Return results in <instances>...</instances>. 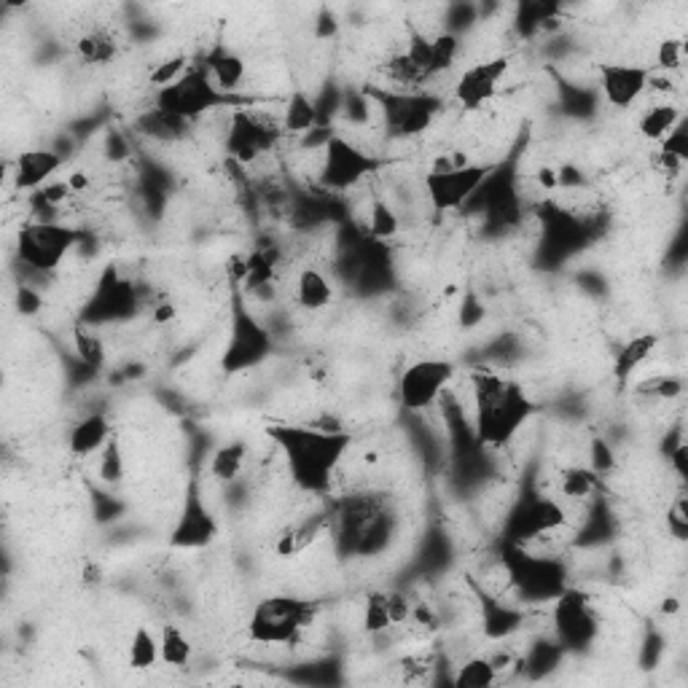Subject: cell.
<instances>
[{
  "instance_id": "obj_33",
  "label": "cell",
  "mask_w": 688,
  "mask_h": 688,
  "mask_svg": "<svg viewBox=\"0 0 688 688\" xmlns=\"http://www.w3.org/2000/svg\"><path fill=\"white\" fill-rule=\"evenodd\" d=\"M401 229L398 213L385 199H374L369 210V234L374 240H393Z\"/></svg>"
},
{
  "instance_id": "obj_37",
  "label": "cell",
  "mask_w": 688,
  "mask_h": 688,
  "mask_svg": "<svg viewBox=\"0 0 688 688\" xmlns=\"http://www.w3.org/2000/svg\"><path fill=\"white\" fill-rule=\"evenodd\" d=\"M100 479L105 484H119L124 479V455H121L119 439L113 433L108 444L100 449Z\"/></svg>"
},
{
  "instance_id": "obj_10",
  "label": "cell",
  "mask_w": 688,
  "mask_h": 688,
  "mask_svg": "<svg viewBox=\"0 0 688 688\" xmlns=\"http://www.w3.org/2000/svg\"><path fill=\"white\" fill-rule=\"evenodd\" d=\"M455 379V363L447 358H422L409 363L398 377V401L406 412H428L439 404L447 385Z\"/></svg>"
},
{
  "instance_id": "obj_9",
  "label": "cell",
  "mask_w": 688,
  "mask_h": 688,
  "mask_svg": "<svg viewBox=\"0 0 688 688\" xmlns=\"http://www.w3.org/2000/svg\"><path fill=\"white\" fill-rule=\"evenodd\" d=\"M374 100H379L382 116H385V127L393 138H417L430 124L436 121L441 113V97L430 95V92H382L374 89L371 92Z\"/></svg>"
},
{
  "instance_id": "obj_17",
  "label": "cell",
  "mask_w": 688,
  "mask_h": 688,
  "mask_svg": "<svg viewBox=\"0 0 688 688\" xmlns=\"http://www.w3.org/2000/svg\"><path fill=\"white\" fill-rule=\"evenodd\" d=\"M62 154L52 148H30L17 156V162L11 167L14 175V186L19 191H38L46 183H52V175L62 167Z\"/></svg>"
},
{
  "instance_id": "obj_19",
  "label": "cell",
  "mask_w": 688,
  "mask_h": 688,
  "mask_svg": "<svg viewBox=\"0 0 688 688\" xmlns=\"http://www.w3.org/2000/svg\"><path fill=\"white\" fill-rule=\"evenodd\" d=\"M205 70L210 73V78L215 81V86L226 92V95H234L237 89L245 81V73H248V65L242 57H237L234 52H226V49H215L205 57Z\"/></svg>"
},
{
  "instance_id": "obj_13",
  "label": "cell",
  "mask_w": 688,
  "mask_h": 688,
  "mask_svg": "<svg viewBox=\"0 0 688 688\" xmlns=\"http://www.w3.org/2000/svg\"><path fill=\"white\" fill-rule=\"evenodd\" d=\"M215 535H218V522L213 511L207 508L199 484H191L183 500L181 516L172 527L170 543L175 549H205L215 541Z\"/></svg>"
},
{
  "instance_id": "obj_7",
  "label": "cell",
  "mask_w": 688,
  "mask_h": 688,
  "mask_svg": "<svg viewBox=\"0 0 688 688\" xmlns=\"http://www.w3.org/2000/svg\"><path fill=\"white\" fill-rule=\"evenodd\" d=\"M320 183L328 191H350L358 183L366 181L371 172H377L382 167V159L374 156L366 148L355 146L353 140L331 135L326 138V146L320 148Z\"/></svg>"
},
{
  "instance_id": "obj_1",
  "label": "cell",
  "mask_w": 688,
  "mask_h": 688,
  "mask_svg": "<svg viewBox=\"0 0 688 688\" xmlns=\"http://www.w3.org/2000/svg\"><path fill=\"white\" fill-rule=\"evenodd\" d=\"M285 455L288 473L304 492H326L334 473L353 444L342 428H304V425H272L267 430Z\"/></svg>"
},
{
  "instance_id": "obj_26",
  "label": "cell",
  "mask_w": 688,
  "mask_h": 688,
  "mask_svg": "<svg viewBox=\"0 0 688 688\" xmlns=\"http://www.w3.org/2000/svg\"><path fill=\"white\" fill-rule=\"evenodd\" d=\"M656 347H659V336L656 334H640L635 336V339H629V342L621 347L619 358H616V366H613L616 379L627 382V379L654 355Z\"/></svg>"
},
{
  "instance_id": "obj_44",
  "label": "cell",
  "mask_w": 688,
  "mask_h": 688,
  "mask_svg": "<svg viewBox=\"0 0 688 688\" xmlns=\"http://www.w3.org/2000/svg\"><path fill=\"white\" fill-rule=\"evenodd\" d=\"M683 167H686V162L678 159L675 154H667L662 148L656 151V172H662L667 178H678L680 172H683Z\"/></svg>"
},
{
  "instance_id": "obj_46",
  "label": "cell",
  "mask_w": 688,
  "mask_h": 688,
  "mask_svg": "<svg viewBox=\"0 0 688 688\" xmlns=\"http://www.w3.org/2000/svg\"><path fill=\"white\" fill-rule=\"evenodd\" d=\"M592 460H594V473H600L602 476L605 471H611L613 455H611V449H608V444H605V441H594Z\"/></svg>"
},
{
  "instance_id": "obj_11",
  "label": "cell",
  "mask_w": 688,
  "mask_h": 688,
  "mask_svg": "<svg viewBox=\"0 0 688 688\" xmlns=\"http://www.w3.org/2000/svg\"><path fill=\"white\" fill-rule=\"evenodd\" d=\"M269 353H272V336H269V331L253 318V312L245 304H237L234 307L229 342H226L224 358H221L224 371L226 374H240V371L256 369L258 363L267 361Z\"/></svg>"
},
{
  "instance_id": "obj_47",
  "label": "cell",
  "mask_w": 688,
  "mask_h": 688,
  "mask_svg": "<svg viewBox=\"0 0 688 688\" xmlns=\"http://www.w3.org/2000/svg\"><path fill=\"white\" fill-rule=\"evenodd\" d=\"M70 189H73V194H78V191H86V186H89V178H86V172H73L68 178Z\"/></svg>"
},
{
  "instance_id": "obj_18",
  "label": "cell",
  "mask_w": 688,
  "mask_h": 688,
  "mask_svg": "<svg viewBox=\"0 0 688 688\" xmlns=\"http://www.w3.org/2000/svg\"><path fill=\"white\" fill-rule=\"evenodd\" d=\"M113 436L111 420L103 412H92L81 417V420L70 428L68 449L73 457H89L100 452Z\"/></svg>"
},
{
  "instance_id": "obj_40",
  "label": "cell",
  "mask_w": 688,
  "mask_h": 688,
  "mask_svg": "<svg viewBox=\"0 0 688 688\" xmlns=\"http://www.w3.org/2000/svg\"><path fill=\"white\" fill-rule=\"evenodd\" d=\"M683 65V41L680 38H664L656 49V68L664 73H675Z\"/></svg>"
},
{
  "instance_id": "obj_34",
  "label": "cell",
  "mask_w": 688,
  "mask_h": 688,
  "mask_svg": "<svg viewBox=\"0 0 688 688\" xmlns=\"http://www.w3.org/2000/svg\"><path fill=\"white\" fill-rule=\"evenodd\" d=\"M430 41H433V76H441L455 65L460 49H463V41L455 33H441Z\"/></svg>"
},
{
  "instance_id": "obj_2",
  "label": "cell",
  "mask_w": 688,
  "mask_h": 688,
  "mask_svg": "<svg viewBox=\"0 0 688 688\" xmlns=\"http://www.w3.org/2000/svg\"><path fill=\"white\" fill-rule=\"evenodd\" d=\"M473 382V409H476V436L487 447H506L533 414V401L525 390L495 371H476Z\"/></svg>"
},
{
  "instance_id": "obj_12",
  "label": "cell",
  "mask_w": 688,
  "mask_h": 688,
  "mask_svg": "<svg viewBox=\"0 0 688 688\" xmlns=\"http://www.w3.org/2000/svg\"><path fill=\"white\" fill-rule=\"evenodd\" d=\"M508 68H511L508 57H492V60L476 62L471 68H465L455 81L452 100L465 111H479L482 105H487L492 97L498 95Z\"/></svg>"
},
{
  "instance_id": "obj_4",
  "label": "cell",
  "mask_w": 688,
  "mask_h": 688,
  "mask_svg": "<svg viewBox=\"0 0 688 688\" xmlns=\"http://www.w3.org/2000/svg\"><path fill=\"white\" fill-rule=\"evenodd\" d=\"M315 616H318V608L312 602L277 594V597L258 602L256 611L250 613L248 635L253 643L293 648L301 643L304 629L312 627Z\"/></svg>"
},
{
  "instance_id": "obj_43",
  "label": "cell",
  "mask_w": 688,
  "mask_h": 688,
  "mask_svg": "<svg viewBox=\"0 0 688 688\" xmlns=\"http://www.w3.org/2000/svg\"><path fill=\"white\" fill-rule=\"evenodd\" d=\"M17 307L22 315H35V312H41V307H43L41 293L33 291L30 285H22V288L17 291Z\"/></svg>"
},
{
  "instance_id": "obj_6",
  "label": "cell",
  "mask_w": 688,
  "mask_h": 688,
  "mask_svg": "<svg viewBox=\"0 0 688 688\" xmlns=\"http://www.w3.org/2000/svg\"><path fill=\"white\" fill-rule=\"evenodd\" d=\"M81 240L84 237L73 226L60 221H33L19 229V261L33 272H54Z\"/></svg>"
},
{
  "instance_id": "obj_31",
  "label": "cell",
  "mask_w": 688,
  "mask_h": 688,
  "mask_svg": "<svg viewBox=\"0 0 688 688\" xmlns=\"http://www.w3.org/2000/svg\"><path fill=\"white\" fill-rule=\"evenodd\" d=\"M73 350H76V358L89 369H100L105 363V344L103 339L92 331V326L86 323H78L73 328Z\"/></svg>"
},
{
  "instance_id": "obj_28",
  "label": "cell",
  "mask_w": 688,
  "mask_h": 688,
  "mask_svg": "<svg viewBox=\"0 0 688 688\" xmlns=\"http://www.w3.org/2000/svg\"><path fill=\"white\" fill-rule=\"evenodd\" d=\"M280 119H283L285 135H304V132H310L318 124V108L304 92H296L285 103V111Z\"/></svg>"
},
{
  "instance_id": "obj_41",
  "label": "cell",
  "mask_w": 688,
  "mask_h": 688,
  "mask_svg": "<svg viewBox=\"0 0 688 688\" xmlns=\"http://www.w3.org/2000/svg\"><path fill=\"white\" fill-rule=\"evenodd\" d=\"M667 533L675 538V541H688V506L686 495H678V500L667 508Z\"/></svg>"
},
{
  "instance_id": "obj_27",
  "label": "cell",
  "mask_w": 688,
  "mask_h": 688,
  "mask_svg": "<svg viewBox=\"0 0 688 688\" xmlns=\"http://www.w3.org/2000/svg\"><path fill=\"white\" fill-rule=\"evenodd\" d=\"M159 645H162V662L172 670H183L191 664L194 648H191V640L181 627L164 624L162 632H159Z\"/></svg>"
},
{
  "instance_id": "obj_42",
  "label": "cell",
  "mask_w": 688,
  "mask_h": 688,
  "mask_svg": "<svg viewBox=\"0 0 688 688\" xmlns=\"http://www.w3.org/2000/svg\"><path fill=\"white\" fill-rule=\"evenodd\" d=\"M387 594V613H390V621L393 627H401L404 621L412 619L414 605L409 602V597L401 592H385Z\"/></svg>"
},
{
  "instance_id": "obj_21",
  "label": "cell",
  "mask_w": 688,
  "mask_h": 688,
  "mask_svg": "<svg viewBox=\"0 0 688 688\" xmlns=\"http://www.w3.org/2000/svg\"><path fill=\"white\" fill-rule=\"evenodd\" d=\"M138 132H143L151 140H159V143H178V140L189 138L191 124L183 119H175V116L159 111V108H151L138 119Z\"/></svg>"
},
{
  "instance_id": "obj_25",
  "label": "cell",
  "mask_w": 688,
  "mask_h": 688,
  "mask_svg": "<svg viewBox=\"0 0 688 688\" xmlns=\"http://www.w3.org/2000/svg\"><path fill=\"white\" fill-rule=\"evenodd\" d=\"M127 662L132 670L146 672L154 670L156 664L162 662V645H159V635L154 629H148L140 624L132 637H129V648H127Z\"/></svg>"
},
{
  "instance_id": "obj_20",
  "label": "cell",
  "mask_w": 688,
  "mask_h": 688,
  "mask_svg": "<svg viewBox=\"0 0 688 688\" xmlns=\"http://www.w3.org/2000/svg\"><path fill=\"white\" fill-rule=\"evenodd\" d=\"M296 301H299L301 310H326L334 301V285L320 269H301L299 277H296Z\"/></svg>"
},
{
  "instance_id": "obj_14",
  "label": "cell",
  "mask_w": 688,
  "mask_h": 688,
  "mask_svg": "<svg viewBox=\"0 0 688 688\" xmlns=\"http://www.w3.org/2000/svg\"><path fill=\"white\" fill-rule=\"evenodd\" d=\"M654 70L629 62H605L600 65V89L605 103L613 108H632L651 89Z\"/></svg>"
},
{
  "instance_id": "obj_36",
  "label": "cell",
  "mask_w": 688,
  "mask_h": 688,
  "mask_svg": "<svg viewBox=\"0 0 688 688\" xmlns=\"http://www.w3.org/2000/svg\"><path fill=\"white\" fill-rule=\"evenodd\" d=\"M637 393L640 396L656 398V401H675V398L683 393V379L675 377V374H659V377L645 379L637 385Z\"/></svg>"
},
{
  "instance_id": "obj_22",
  "label": "cell",
  "mask_w": 688,
  "mask_h": 688,
  "mask_svg": "<svg viewBox=\"0 0 688 688\" xmlns=\"http://www.w3.org/2000/svg\"><path fill=\"white\" fill-rule=\"evenodd\" d=\"M680 121H683V111H680L678 105L672 103V100H664V103L651 105V108L640 116L637 129H640V135H643L645 140H651V143H662V140L670 135L672 129L678 127Z\"/></svg>"
},
{
  "instance_id": "obj_48",
  "label": "cell",
  "mask_w": 688,
  "mask_h": 688,
  "mask_svg": "<svg viewBox=\"0 0 688 688\" xmlns=\"http://www.w3.org/2000/svg\"><path fill=\"white\" fill-rule=\"evenodd\" d=\"M662 611L667 613V616H670V613H678L680 611V602L675 600V597H670V600H664Z\"/></svg>"
},
{
  "instance_id": "obj_30",
  "label": "cell",
  "mask_w": 688,
  "mask_h": 688,
  "mask_svg": "<svg viewBox=\"0 0 688 688\" xmlns=\"http://www.w3.org/2000/svg\"><path fill=\"white\" fill-rule=\"evenodd\" d=\"M559 14H562V9L557 3H522L516 9V30L522 35H533L549 22H557Z\"/></svg>"
},
{
  "instance_id": "obj_15",
  "label": "cell",
  "mask_w": 688,
  "mask_h": 688,
  "mask_svg": "<svg viewBox=\"0 0 688 688\" xmlns=\"http://www.w3.org/2000/svg\"><path fill=\"white\" fill-rule=\"evenodd\" d=\"M138 307V296L132 283H127L124 277L105 275V283L100 285V291L95 293V299L89 304V312H84L86 326H97L105 320H119L129 318Z\"/></svg>"
},
{
  "instance_id": "obj_3",
  "label": "cell",
  "mask_w": 688,
  "mask_h": 688,
  "mask_svg": "<svg viewBox=\"0 0 688 688\" xmlns=\"http://www.w3.org/2000/svg\"><path fill=\"white\" fill-rule=\"evenodd\" d=\"M248 103L250 100L221 92L205 70V65H197V68L191 65L186 76L154 92V108L170 113L175 119L189 121V124L205 119V116L221 111V108H232V105L248 108Z\"/></svg>"
},
{
  "instance_id": "obj_35",
  "label": "cell",
  "mask_w": 688,
  "mask_h": 688,
  "mask_svg": "<svg viewBox=\"0 0 688 688\" xmlns=\"http://www.w3.org/2000/svg\"><path fill=\"white\" fill-rule=\"evenodd\" d=\"M363 627L369 635H382L393 627L390 613H387V594L385 592H371L366 597V613H363Z\"/></svg>"
},
{
  "instance_id": "obj_38",
  "label": "cell",
  "mask_w": 688,
  "mask_h": 688,
  "mask_svg": "<svg viewBox=\"0 0 688 688\" xmlns=\"http://www.w3.org/2000/svg\"><path fill=\"white\" fill-rule=\"evenodd\" d=\"M189 70H191L189 57H186V54H175V57H170V60L159 62V65L148 73V84L156 86V89H164V86L175 84L178 78L186 76Z\"/></svg>"
},
{
  "instance_id": "obj_39",
  "label": "cell",
  "mask_w": 688,
  "mask_h": 688,
  "mask_svg": "<svg viewBox=\"0 0 688 688\" xmlns=\"http://www.w3.org/2000/svg\"><path fill=\"white\" fill-rule=\"evenodd\" d=\"M484 621H487V635L506 637L519 627V613L508 611V608H503V605H498V602H492L490 608H487Z\"/></svg>"
},
{
  "instance_id": "obj_16",
  "label": "cell",
  "mask_w": 688,
  "mask_h": 688,
  "mask_svg": "<svg viewBox=\"0 0 688 688\" xmlns=\"http://www.w3.org/2000/svg\"><path fill=\"white\" fill-rule=\"evenodd\" d=\"M554 621H557V635L573 648L589 643L597 629L594 613L589 611V605L578 592H565L559 597Z\"/></svg>"
},
{
  "instance_id": "obj_24",
  "label": "cell",
  "mask_w": 688,
  "mask_h": 688,
  "mask_svg": "<svg viewBox=\"0 0 688 688\" xmlns=\"http://www.w3.org/2000/svg\"><path fill=\"white\" fill-rule=\"evenodd\" d=\"M248 463V444L245 441H226L210 455V476L215 482H234Z\"/></svg>"
},
{
  "instance_id": "obj_32",
  "label": "cell",
  "mask_w": 688,
  "mask_h": 688,
  "mask_svg": "<svg viewBox=\"0 0 688 688\" xmlns=\"http://www.w3.org/2000/svg\"><path fill=\"white\" fill-rule=\"evenodd\" d=\"M600 487V473L589 468H565L559 473V492L568 500H584Z\"/></svg>"
},
{
  "instance_id": "obj_45",
  "label": "cell",
  "mask_w": 688,
  "mask_h": 688,
  "mask_svg": "<svg viewBox=\"0 0 688 688\" xmlns=\"http://www.w3.org/2000/svg\"><path fill=\"white\" fill-rule=\"evenodd\" d=\"M670 465L672 471H675V476H678L680 482H686L688 479V444L683 439L672 447L670 452Z\"/></svg>"
},
{
  "instance_id": "obj_29",
  "label": "cell",
  "mask_w": 688,
  "mask_h": 688,
  "mask_svg": "<svg viewBox=\"0 0 688 688\" xmlns=\"http://www.w3.org/2000/svg\"><path fill=\"white\" fill-rule=\"evenodd\" d=\"M500 678V672L495 670L490 656H471L468 662L460 664V670L452 678L455 688H490L495 686Z\"/></svg>"
},
{
  "instance_id": "obj_23",
  "label": "cell",
  "mask_w": 688,
  "mask_h": 688,
  "mask_svg": "<svg viewBox=\"0 0 688 688\" xmlns=\"http://www.w3.org/2000/svg\"><path fill=\"white\" fill-rule=\"evenodd\" d=\"M76 52L78 60L84 65H111L116 60V54H119V41H116V35L111 30L97 27V30H89V33L78 38Z\"/></svg>"
},
{
  "instance_id": "obj_8",
  "label": "cell",
  "mask_w": 688,
  "mask_h": 688,
  "mask_svg": "<svg viewBox=\"0 0 688 688\" xmlns=\"http://www.w3.org/2000/svg\"><path fill=\"white\" fill-rule=\"evenodd\" d=\"M495 164H455V167H436L425 175V194L433 213L444 215L449 210H460L476 197L482 183L490 178Z\"/></svg>"
},
{
  "instance_id": "obj_5",
  "label": "cell",
  "mask_w": 688,
  "mask_h": 688,
  "mask_svg": "<svg viewBox=\"0 0 688 688\" xmlns=\"http://www.w3.org/2000/svg\"><path fill=\"white\" fill-rule=\"evenodd\" d=\"M285 138L283 119L258 108H234L224 129V148L237 164H253Z\"/></svg>"
}]
</instances>
